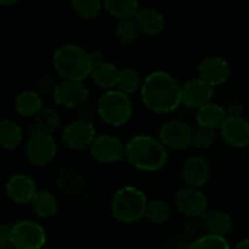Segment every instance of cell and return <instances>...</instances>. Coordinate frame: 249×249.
Here are the masks:
<instances>
[{"label":"cell","instance_id":"obj_1","mask_svg":"<svg viewBox=\"0 0 249 249\" xmlns=\"http://www.w3.org/2000/svg\"><path fill=\"white\" fill-rule=\"evenodd\" d=\"M143 105L155 113H169L181 104V85L163 71L150 73L141 85Z\"/></svg>","mask_w":249,"mask_h":249},{"label":"cell","instance_id":"obj_2","mask_svg":"<svg viewBox=\"0 0 249 249\" xmlns=\"http://www.w3.org/2000/svg\"><path fill=\"white\" fill-rule=\"evenodd\" d=\"M125 157L136 169L157 172L167 164L168 153L160 141L141 134L128 141L125 145Z\"/></svg>","mask_w":249,"mask_h":249},{"label":"cell","instance_id":"obj_3","mask_svg":"<svg viewBox=\"0 0 249 249\" xmlns=\"http://www.w3.org/2000/svg\"><path fill=\"white\" fill-rule=\"evenodd\" d=\"M53 65L63 80L83 82L91 75L89 53L74 44L60 46L53 56Z\"/></svg>","mask_w":249,"mask_h":249},{"label":"cell","instance_id":"obj_4","mask_svg":"<svg viewBox=\"0 0 249 249\" xmlns=\"http://www.w3.org/2000/svg\"><path fill=\"white\" fill-rule=\"evenodd\" d=\"M147 203V198L140 189L124 186L119 189L112 198V215L121 223H135L145 218Z\"/></svg>","mask_w":249,"mask_h":249},{"label":"cell","instance_id":"obj_5","mask_svg":"<svg viewBox=\"0 0 249 249\" xmlns=\"http://www.w3.org/2000/svg\"><path fill=\"white\" fill-rule=\"evenodd\" d=\"M97 113L108 125H124L133 113L130 97L118 89L107 90L97 102Z\"/></svg>","mask_w":249,"mask_h":249},{"label":"cell","instance_id":"obj_6","mask_svg":"<svg viewBox=\"0 0 249 249\" xmlns=\"http://www.w3.org/2000/svg\"><path fill=\"white\" fill-rule=\"evenodd\" d=\"M45 242V231L36 221L21 220L11 226L10 245L16 249H41Z\"/></svg>","mask_w":249,"mask_h":249},{"label":"cell","instance_id":"obj_7","mask_svg":"<svg viewBox=\"0 0 249 249\" xmlns=\"http://www.w3.org/2000/svg\"><path fill=\"white\" fill-rule=\"evenodd\" d=\"M90 153L97 162L111 164L125 157V145L116 136L102 134L92 141L90 145Z\"/></svg>","mask_w":249,"mask_h":249},{"label":"cell","instance_id":"obj_8","mask_svg":"<svg viewBox=\"0 0 249 249\" xmlns=\"http://www.w3.org/2000/svg\"><path fill=\"white\" fill-rule=\"evenodd\" d=\"M96 138V131L91 121L75 119L71 122L62 133V141L71 150H83L90 147Z\"/></svg>","mask_w":249,"mask_h":249},{"label":"cell","instance_id":"obj_9","mask_svg":"<svg viewBox=\"0 0 249 249\" xmlns=\"http://www.w3.org/2000/svg\"><path fill=\"white\" fill-rule=\"evenodd\" d=\"M194 131L181 121L165 122L160 129V141L165 148L185 150L192 145Z\"/></svg>","mask_w":249,"mask_h":249},{"label":"cell","instance_id":"obj_10","mask_svg":"<svg viewBox=\"0 0 249 249\" xmlns=\"http://www.w3.org/2000/svg\"><path fill=\"white\" fill-rule=\"evenodd\" d=\"M27 158L29 162L38 167L49 164L53 162L57 155V143L51 135L39 134V135L29 138L26 146Z\"/></svg>","mask_w":249,"mask_h":249},{"label":"cell","instance_id":"obj_11","mask_svg":"<svg viewBox=\"0 0 249 249\" xmlns=\"http://www.w3.org/2000/svg\"><path fill=\"white\" fill-rule=\"evenodd\" d=\"M178 211L187 218H201L208 211L207 197L195 187H184L175 195Z\"/></svg>","mask_w":249,"mask_h":249},{"label":"cell","instance_id":"obj_12","mask_svg":"<svg viewBox=\"0 0 249 249\" xmlns=\"http://www.w3.org/2000/svg\"><path fill=\"white\" fill-rule=\"evenodd\" d=\"M53 96L58 106L66 108H78L87 102L89 90L83 84V82L63 80L58 83Z\"/></svg>","mask_w":249,"mask_h":249},{"label":"cell","instance_id":"obj_13","mask_svg":"<svg viewBox=\"0 0 249 249\" xmlns=\"http://www.w3.org/2000/svg\"><path fill=\"white\" fill-rule=\"evenodd\" d=\"M213 97V88L204 80L192 79L181 87V102L189 108H201Z\"/></svg>","mask_w":249,"mask_h":249},{"label":"cell","instance_id":"obj_14","mask_svg":"<svg viewBox=\"0 0 249 249\" xmlns=\"http://www.w3.org/2000/svg\"><path fill=\"white\" fill-rule=\"evenodd\" d=\"M198 74L199 78L212 88L219 87L230 77V67L224 58L211 56L201 62L198 67Z\"/></svg>","mask_w":249,"mask_h":249},{"label":"cell","instance_id":"obj_15","mask_svg":"<svg viewBox=\"0 0 249 249\" xmlns=\"http://www.w3.org/2000/svg\"><path fill=\"white\" fill-rule=\"evenodd\" d=\"M220 134L228 145L236 148L249 146V123L243 118H228L220 126Z\"/></svg>","mask_w":249,"mask_h":249},{"label":"cell","instance_id":"obj_16","mask_svg":"<svg viewBox=\"0 0 249 249\" xmlns=\"http://www.w3.org/2000/svg\"><path fill=\"white\" fill-rule=\"evenodd\" d=\"M6 194L15 203H28V202H32L36 194V184L28 175L15 174L7 180Z\"/></svg>","mask_w":249,"mask_h":249},{"label":"cell","instance_id":"obj_17","mask_svg":"<svg viewBox=\"0 0 249 249\" xmlns=\"http://www.w3.org/2000/svg\"><path fill=\"white\" fill-rule=\"evenodd\" d=\"M211 174V168L206 158L202 156H191L182 167V178L189 186L201 187L207 184Z\"/></svg>","mask_w":249,"mask_h":249},{"label":"cell","instance_id":"obj_18","mask_svg":"<svg viewBox=\"0 0 249 249\" xmlns=\"http://www.w3.org/2000/svg\"><path fill=\"white\" fill-rule=\"evenodd\" d=\"M204 231L208 235L225 237L232 228L231 219L225 212L219 209H211L202 215Z\"/></svg>","mask_w":249,"mask_h":249},{"label":"cell","instance_id":"obj_19","mask_svg":"<svg viewBox=\"0 0 249 249\" xmlns=\"http://www.w3.org/2000/svg\"><path fill=\"white\" fill-rule=\"evenodd\" d=\"M134 22L139 32L147 36H156L164 28V17L155 9L139 10L134 16Z\"/></svg>","mask_w":249,"mask_h":249},{"label":"cell","instance_id":"obj_20","mask_svg":"<svg viewBox=\"0 0 249 249\" xmlns=\"http://www.w3.org/2000/svg\"><path fill=\"white\" fill-rule=\"evenodd\" d=\"M226 119H228V114H226L225 108L218 104L209 102L197 109L196 121L202 128H209L214 130L216 128L220 129Z\"/></svg>","mask_w":249,"mask_h":249},{"label":"cell","instance_id":"obj_21","mask_svg":"<svg viewBox=\"0 0 249 249\" xmlns=\"http://www.w3.org/2000/svg\"><path fill=\"white\" fill-rule=\"evenodd\" d=\"M15 107L19 116L28 118V117L36 116L40 112V109L43 108V101L38 92L27 90L17 96Z\"/></svg>","mask_w":249,"mask_h":249},{"label":"cell","instance_id":"obj_22","mask_svg":"<svg viewBox=\"0 0 249 249\" xmlns=\"http://www.w3.org/2000/svg\"><path fill=\"white\" fill-rule=\"evenodd\" d=\"M23 140L22 129L16 122L11 119L0 121V146L6 150H12L21 145Z\"/></svg>","mask_w":249,"mask_h":249},{"label":"cell","instance_id":"obj_23","mask_svg":"<svg viewBox=\"0 0 249 249\" xmlns=\"http://www.w3.org/2000/svg\"><path fill=\"white\" fill-rule=\"evenodd\" d=\"M119 70L111 62H104L100 66L92 68L91 75L94 83L100 88L111 90L113 87H117L118 82Z\"/></svg>","mask_w":249,"mask_h":249},{"label":"cell","instance_id":"obj_24","mask_svg":"<svg viewBox=\"0 0 249 249\" xmlns=\"http://www.w3.org/2000/svg\"><path fill=\"white\" fill-rule=\"evenodd\" d=\"M31 203L34 213L39 218H50L57 212V199L49 191H36Z\"/></svg>","mask_w":249,"mask_h":249},{"label":"cell","instance_id":"obj_25","mask_svg":"<svg viewBox=\"0 0 249 249\" xmlns=\"http://www.w3.org/2000/svg\"><path fill=\"white\" fill-rule=\"evenodd\" d=\"M104 4L112 16L121 19H130L139 11L138 0H104Z\"/></svg>","mask_w":249,"mask_h":249},{"label":"cell","instance_id":"obj_26","mask_svg":"<svg viewBox=\"0 0 249 249\" xmlns=\"http://www.w3.org/2000/svg\"><path fill=\"white\" fill-rule=\"evenodd\" d=\"M39 131L45 135H53L60 126V116L58 112L53 107H43L36 116V122Z\"/></svg>","mask_w":249,"mask_h":249},{"label":"cell","instance_id":"obj_27","mask_svg":"<svg viewBox=\"0 0 249 249\" xmlns=\"http://www.w3.org/2000/svg\"><path fill=\"white\" fill-rule=\"evenodd\" d=\"M145 218L155 225L167 223L170 218V207L162 199H152L147 203Z\"/></svg>","mask_w":249,"mask_h":249},{"label":"cell","instance_id":"obj_28","mask_svg":"<svg viewBox=\"0 0 249 249\" xmlns=\"http://www.w3.org/2000/svg\"><path fill=\"white\" fill-rule=\"evenodd\" d=\"M141 85L142 84H141L140 74L134 68L125 67L123 70H119L118 82H117V88L119 91L130 95L135 92L139 88L141 89Z\"/></svg>","mask_w":249,"mask_h":249},{"label":"cell","instance_id":"obj_29","mask_svg":"<svg viewBox=\"0 0 249 249\" xmlns=\"http://www.w3.org/2000/svg\"><path fill=\"white\" fill-rule=\"evenodd\" d=\"M139 29L131 19H122L116 27V38L122 45H131L136 40Z\"/></svg>","mask_w":249,"mask_h":249},{"label":"cell","instance_id":"obj_30","mask_svg":"<svg viewBox=\"0 0 249 249\" xmlns=\"http://www.w3.org/2000/svg\"><path fill=\"white\" fill-rule=\"evenodd\" d=\"M75 14L84 19H91L97 16L101 10L100 0H71Z\"/></svg>","mask_w":249,"mask_h":249},{"label":"cell","instance_id":"obj_31","mask_svg":"<svg viewBox=\"0 0 249 249\" xmlns=\"http://www.w3.org/2000/svg\"><path fill=\"white\" fill-rule=\"evenodd\" d=\"M187 249H230V246L225 237L207 233L194 241Z\"/></svg>","mask_w":249,"mask_h":249},{"label":"cell","instance_id":"obj_32","mask_svg":"<svg viewBox=\"0 0 249 249\" xmlns=\"http://www.w3.org/2000/svg\"><path fill=\"white\" fill-rule=\"evenodd\" d=\"M216 140V134L214 129L202 128L199 126L197 130L194 131V138H192V145L198 150H207L212 147Z\"/></svg>","mask_w":249,"mask_h":249},{"label":"cell","instance_id":"obj_33","mask_svg":"<svg viewBox=\"0 0 249 249\" xmlns=\"http://www.w3.org/2000/svg\"><path fill=\"white\" fill-rule=\"evenodd\" d=\"M184 228L187 235L194 236V237H201L204 231L202 216L201 218H187Z\"/></svg>","mask_w":249,"mask_h":249},{"label":"cell","instance_id":"obj_34","mask_svg":"<svg viewBox=\"0 0 249 249\" xmlns=\"http://www.w3.org/2000/svg\"><path fill=\"white\" fill-rule=\"evenodd\" d=\"M57 84L58 83H56V80L51 75H41L36 82V88L43 92H53V94Z\"/></svg>","mask_w":249,"mask_h":249},{"label":"cell","instance_id":"obj_35","mask_svg":"<svg viewBox=\"0 0 249 249\" xmlns=\"http://www.w3.org/2000/svg\"><path fill=\"white\" fill-rule=\"evenodd\" d=\"M225 111L228 114V118H242L245 107L240 100H232L228 104Z\"/></svg>","mask_w":249,"mask_h":249},{"label":"cell","instance_id":"obj_36","mask_svg":"<svg viewBox=\"0 0 249 249\" xmlns=\"http://www.w3.org/2000/svg\"><path fill=\"white\" fill-rule=\"evenodd\" d=\"M10 236H11V228L0 224V249L10 245Z\"/></svg>","mask_w":249,"mask_h":249},{"label":"cell","instance_id":"obj_37","mask_svg":"<svg viewBox=\"0 0 249 249\" xmlns=\"http://www.w3.org/2000/svg\"><path fill=\"white\" fill-rule=\"evenodd\" d=\"M77 113H78V119H87V121H90V117H91L92 114V107L85 102L84 105L78 107Z\"/></svg>","mask_w":249,"mask_h":249},{"label":"cell","instance_id":"obj_38","mask_svg":"<svg viewBox=\"0 0 249 249\" xmlns=\"http://www.w3.org/2000/svg\"><path fill=\"white\" fill-rule=\"evenodd\" d=\"M89 56H90V61H91L92 68L96 67V66H100L101 63L105 62V56L101 51H99V50L90 51Z\"/></svg>","mask_w":249,"mask_h":249},{"label":"cell","instance_id":"obj_39","mask_svg":"<svg viewBox=\"0 0 249 249\" xmlns=\"http://www.w3.org/2000/svg\"><path fill=\"white\" fill-rule=\"evenodd\" d=\"M39 134H41V133L39 131L38 126H36L34 123L29 124L28 128H27V135H28V138H33V136L39 135Z\"/></svg>","mask_w":249,"mask_h":249},{"label":"cell","instance_id":"obj_40","mask_svg":"<svg viewBox=\"0 0 249 249\" xmlns=\"http://www.w3.org/2000/svg\"><path fill=\"white\" fill-rule=\"evenodd\" d=\"M233 249H249V238H246V240L240 241V242L235 246V248Z\"/></svg>","mask_w":249,"mask_h":249},{"label":"cell","instance_id":"obj_41","mask_svg":"<svg viewBox=\"0 0 249 249\" xmlns=\"http://www.w3.org/2000/svg\"><path fill=\"white\" fill-rule=\"evenodd\" d=\"M17 0H0V4L2 5H6V6H9V5H14L16 4Z\"/></svg>","mask_w":249,"mask_h":249},{"label":"cell","instance_id":"obj_42","mask_svg":"<svg viewBox=\"0 0 249 249\" xmlns=\"http://www.w3.org/2000/svg\"><path fill=\"white\" fill-rule=\"evenodd\" d=\"M1 249H16V248H15L14 246L9 245V246H6V247H4V248H1Z\"/></svg>","mask_w":249,"mask_h":249},{"label":"cell","instance_id":"obj_43","mask_svg":"<svg viewBox=\"0 0 249 249\" xmlns=\"http://www.w3.org/2000/svg\"><path fill=\"white\" fill-rule=\"evenodd\" d=\"M247 1H249V0H247Z\"/></svg>","mask_w":249,"mask_h":249}]
</instances>
